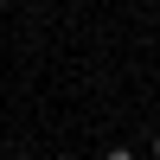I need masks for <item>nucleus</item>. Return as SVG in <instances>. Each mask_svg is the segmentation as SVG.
<instances>
[{
  "mask_svg": "<svg viewBox=\"0 0 160 160\" xmlns=\"http://www.w3.org/2000/svg\"><path fill=\"white\" fill-rule=\"evenodd\" d=\"M102 160H135V148H109V154H102Z\"/></svg>",
  "mask_w": 160,
  "mask_h": 160,
  "instance_id": "1",
  "label": "nucleus"
},
{
  "mask_svg": "<svg viewBox=\"0 0 160 160\" xmlns=\"http://www.w3.org/2000/svg\"><path fill=\"white\" fill-rule=\"evenodd\" d=\"M154 160H160V135H154Z\"/></svg>",
  "mask_w": 160,
  "mask_h": 160,
  "instance_id": "2",
  "label": "nucleus"
},
{
  "mask_svg": "<svg viewBox=\"0 0 160 160\" xmlns=\"http://www.w3.org/2000/svg\"><path fill=\"white\" fill-rule=\"evenodd\" d=\"M0 7H7V0H0Z\"/></svg>",
  "mask_w": 160,
  "mask_h": 160,
  "instance_id": "3",
  "label": "nucleus"
}]
</instances>
